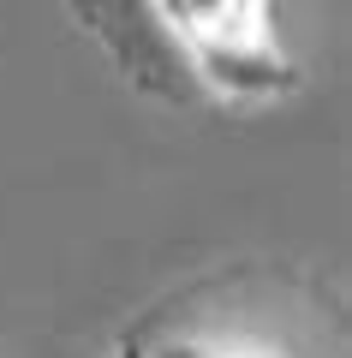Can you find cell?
Masks as SVG:
<instances>
[{
	"label": "cell",
	"instance_id": "obj_2",
	"mask_svg": "<svg viewBox=\"0 0 352 358\" xmlns=\"http://www.w3.org/2000/svg\"><path fill=\"white\" fill-rule=\"evenodd\" d=\"M120 358H132V352H126V346H120Z\"/></svg>",
	"mask_w": 352,
	"mask_h": 358
},
{
	"label": "cell",
	"instance_id": "obj_1",
	"mask_svg": "<svg viewBox=\"0 0 352 358\" xmlns=\"http://www.w3.org/2000/svg\"><path fill=\"white\" fill-rule=\"evenodd\" d=\"M72 24L138 96L257 114L304 84L275 0H66Z\"/></svg>",
	"mask_w": 352,
	"mask_h": 358
}]
</instances>
